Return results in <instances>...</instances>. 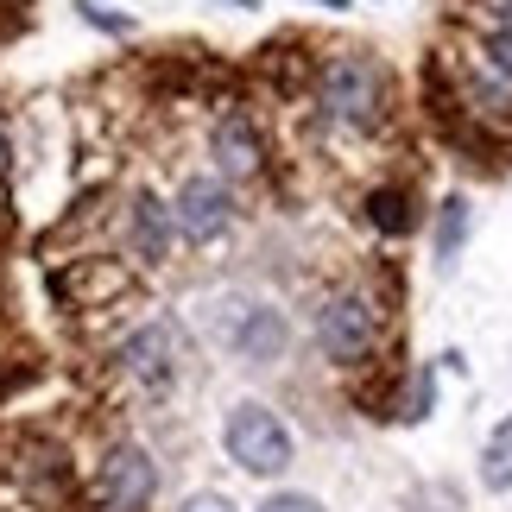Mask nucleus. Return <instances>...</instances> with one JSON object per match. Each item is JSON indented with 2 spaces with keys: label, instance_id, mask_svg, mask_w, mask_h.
Here are the masks:
<instances>
[{
  "label": "nucleus",
  "instance_id": "1",
  "mask_svg": "<svg viewBox=\"0 0 512 512\" xmlns=\"http://www.w3.org/2000/svg\"><path fill=\"white\" fill-rule=\"evenodd\" d=\"M222 443H228V456L247 468V475H279V468H291V430L279 411H266V405H234L228 411V424H222Z\"/></svg>",
  "mask_w": 512,
  "mask_h": 512
},
{
  "label": "nucleus",
  "instance_id": "2",
  "mask_svg": "<svg viewBox=\"0 0 512 512\" xmlns=\"http://www.w3.org/2000/svg\"><path fill=\"white\" fill-rule=\"evenodd\" d=\"M380 102H386V83L367 57H342L336 70L323 76V114L329 121H348V127H373L380 121Z\"/></svg>",
  "mask_w": 512,
  "mask_h": 512
},
{
  "label": "nucleus",
  "instance_id": "3",
  "mask_svg": "<svg viewBox=\"0 0 512 512\" xmlns=\"http://www.w3.org/2000/svg\"><path fill=\"white\" fill-rule=\"evenodd\" d=\"M95 494H102L108 512H146L152 494H159V468H152V456H146L140 443H121V449H108Z\"/></svg>",
  "mask_w": 512,
  "mask_h": 512
},
{
  "label": "nucleus",
  "instance_id": "4",
  "mask_svg": "<svg viewBox=\"0 0 512 512\" xmlns=\"http://www.w3.org/2000/svg\"><path fill=\"white\" fill-rule=\"evenodd\" d=\"M215 336L241 354V361H272V354L285 348V323H279V310H266V304H222Z\"/></svg>",
  "mask_w": 512,
  "mask_h": 512
},
{
  "label": "nucleus",
  "instance_id": "5",
  "mask_svg": "<svg viewBox=\"0 0 512 512\" xmlns=\"http://www.w3.org/2000/svg\"><path fill=\"white\" fill-rule=\"evenodd\" d=\"M373 336H380V317H373L367 298H336L317 323V342H323L329 361H361L373 348Z\"/></svg>",
  "mask_w": 512,
  "mask_h": 512
},
{
  "label": "nucleus",
  "instance_id": "6",
  "mask_svg": "<svg viewBox=\"0 0 512 512\" xmlns=\"http://www.w3.org/2000/svg\"><path fill=\"white\" fill-rule=\"evenodd\" d=\"M228 190L215 184V177H190L184 190H177V209H171V222L184 228V241H215V234L228 228Z\"/></svg>",
  "mask_w": 512,
  "mask_h": 512
},
{
  "label": "nucleus",
  "instance_id": "7",
  "mask_svg": "<svg viewBox=\"0 0 512 512\" xmlns=\"http://www.w3.org/2000/svg\"><path fill=\"white\" fill-rule=\"evenodd\" d=\"M121 361L133 380H146V386H171V336L165 329H140L127 348H121Z\"/></svg>",
  "mask_w": 512,
  "mask_h": 512
},
{
  "label": "nucleus",
  "instance_id": "8",
  "mask_svg": "<svg viewBox=\"0 0 512 512\" xmlns=\"http://www.w3.org/2000/svg\"><path fill=\"white\" fill-rule=\"evenodd\" d=\"M215 159H222V171H234V177L260 171V140H253V127L247 121H222L215 127Z\"/></svg>",
  "mask_w": 512,
  "mask_h": 512
},
{
  "label": "nucleus",
  "instance_id": "9",
  "mask_svg": "<svg viewBox=\"0 0 512 512\" xmlns=\"http://www.w3.org/2000/svg\"><path fill=\"white\" fill-rule=\"evenodd\" d=\"M481 481L494 487V494H506L512 487V411L494 424V437H487V456H481Z\"/></svg>",
  "mask_w": 512,
  "mask_h": 512
},
{
  "label": "nucleus",
  "instance_id": "10",
  "mask_svg": "<svg viewBox=\"0 0 512 512\" xmlns=\"http://www.w3.org/2000/svg\"><path fill=\"white\" fill-rule=\"evenodd\" d=\"M367 222L380 234H411V196L405 190H373L367 196Z\"/></svg>",
  "mask_w": 512,
  "mask_h": 512
},
{
  "label": "nucleus",
  "instance_id": "11",
  "mask_svg": "<svg viewBox=\"0 0 512 512\" xmlns=\"http://www.w3.org/2000/svg\"><path fill=\"white\" fill-rule=\"evenodd\" d=\"M133 234H140V253H146V260H165V209L152 203V196L133 203Z\"/></svg>",
  "mask_w": 512,
  "mask_h": 512
},
{
  "label": "nucleus",
  "instance_id": "12",
  "mask_svg": "<svg viewBox=\"0 0 512 512\" xmlns=\"http://www.w3.org/2000/svg\"><path fill=\"white\" fill-rule=\"evenodd\" d=\"M462 228H468V203H462V196H449V203H443V253L462 247Z\"/></svg>",
  "mask_w": 512,
  "mask_h": 512
},
{
  "label": "nucleus",
  "instance_id": "13",
  "mask_svg": "<svg viewBox=\"0 0 512 512\" xmlns=\"http://www.w3.org/2000/svg\"><path fill=\"white\" fill-rule=\"evenodd\" d=\"M487 64H494L506 83H512V32H494V38H487Z\"/></svg>",
  "mask_w": 512,
  "mask_h": 512
},
{
  "label": "nucleus",
  "instance_id": "14",
  "mask_svg": "<svg viewBox=\"0 0 512 512\" xmlns=\"http://www.w3.org/2000/svg\"><path fill=\"white\" fill-rule=\"evenodd\" d=\"M260 512H323V506L310 500V494H272V500H266Z\"/></svg>",
  "mask_w": 512,
  "mask_h": 512
},
{
  "label": "nucleus",
  "instance_id": "15",
  "mask_svg": "<svg viewBox=\"0 0 512 512\" xmlns=\"http://www.w3.org/2000/svg\"><path fill=\"white\" fill-rule=\"evenodd\" d=\"M424 411H430V373H418V386H411V411H405V418H424Z\"/></svg>",
  "mask_w": 512,
  "mask_h": 512
},
{
  "label": "nucleus",
  "instance_id": "16",
  "mask_svg": "<svg viewBox=\"0 0 512 512\" xmlns=\"http://www.w3.org/2000/svg\"><path fill=\"white\" fill-rule=\"evenodd\" d=\"M184 512H234L222 494H196V500H184Z\"/></svg>",
  "mask_w": 512,
  "mask_h": 512
},
{
  "label": "nucleus",
  "instance_id": "17",
  "mask_svg": "<svg viewBox=\"0 0 512 512\" xmlns=\"http://www.w3.org/2000/svg\"><path fill=\"white\" fill-rule=\"evenodd\" d=\"M0 177H7V133H0Z\"/></svg>",
  "mask_w": 512,
  "mask_h": 512
},
{
  "label": "nucleus",
  "instance_id": "18",
  "mask_svg": "<svg viewBox=\"0 0 512 512\" xmlns=\"http://www.w3.org/2000/svg\"><path fill=\"white\" fill-rule=\"evenodd\" d=\"M323 7H348V0H323Z\"/></svg>",
  "mask_w": 512,
  "mask_h": 512
}]
</instances>
